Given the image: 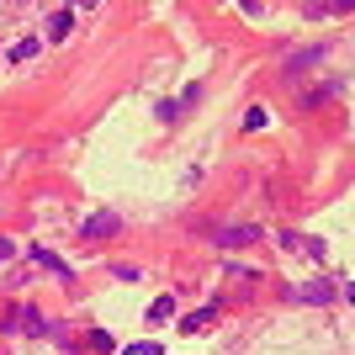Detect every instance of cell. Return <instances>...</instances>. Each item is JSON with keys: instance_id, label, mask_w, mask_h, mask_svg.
Masks as SVG:
<instances>
[{"instance_id": "cell-15", "label": "cell", "mask_w": 355, "mask_h": 355, "mask_svg": "<svg viewBox=\"0 0 355 355\" xmlns=\"http://www.w3.org/2000/svg\"><path fill=\"white\" fill-rule=\"evenodd\" d=\"M74 11H96V6H101V0H69Z\"/></svg>"}, {"instance_id": "cell-2", "label": "cell", "mask_w": 355, "mask_h": 355, "mask_svg": "<svg viewBox=\"0 0 355 355\" xmlns=\"http://www.w3.org/2000/svg\"><path fill=\"white\" fill-rule=\"evenodd\" d=\"M334 297H340V286L324 282V276H313V282H302V286L292 292V302H308V308H329Z\"/></svg>"}, {"instance_id": "cell-7", "label": "cell", "mask_w": 355, "mask_h": 355, "mask_svg": "<svg viewBox=\"0 0 355 355\" xmlns=\"http://www.w3.org/2000/svg\"><path fill=\"white\" fill-rule=\"evenodd\" d=\"M69 27H74V16H69V11H53V16L43 21V37H48V43H64V37H69Z\"/></svg>"}, {"instance_id": "cell-1", "label": "cell", "mask_w": 355, "mask_h": 355, "mask_svg": "<svg viewBox=\"0 0 355 355\" xmlns=\"http://www.w3.org/2000/svg\"><path fill=\"white\" fill-rule=\"evenodd\" d=\"M212 244H223V250H250V244H260L266 239V228L260 223H223V228H207Z\"/></svg>"}, {"instance_id": "cell-14", "label": "cell", "mask_w": 355, "mask_h": 355, "mask_svg": "<svg viewBox=\"0 0 355 355\" xmlns=\"http://www.w3.org/2000/svg\"><path fill=\"white\" fill-rule=\"evenodd\" d=\"M11 254H16V244H11V239H0V266H6Z\"/></svg>"}, {"instance_id": "cell-5", "label": "cell", "mask_w": 355, "mask_h": 355, "mask_svg": "<svg viewBox=\"0 0 355 355\" xmlns=\"http://www.w3.org/2000/svg\"><path fill=\"white\" fill-rule=\"evenodd\" d=\"M223 308H228V302L218 297V302H207L202 313H191V318H180V334H202L207 324H218V318H223Z\"/></svg>"}, {"instance_id": "cell-12", "label": "cell", "mask_w": 355, "mask_h": 355, "mask_svg": "<svg viewBox=\"0 0 355 355\" xmlns=\"http://www.w3.org/2000/svg\"><path fill=\"white\" fill-rule=\"evenodd\" d=\"M266 106H250V112H244V128H250V133H260V128H266Z\"/></svg>"}, {"instance_id": "cell-8", "label": "cell", "mask_w": 355, "mask_h": 355, "mask_svg": "<svg viewBox=\"0 0 355 355\" xmlns=\"http://www.w3.org/2000/svg\"><path fill=\"white\" fill-rule=\"evenodd\" d=\"M355 0H318V6H308V16H350Z\"/></svg>"}, {"instance_id": "cell-11", "label": "cell", "mask_w": 355, "mask_h": 355, "mask_svg": "<svg viewBox=\"0 0 355 355\" xmlns=\"http://www.w3.org/2000/svg\"><path fill=\"white\" fill-rule=\"evenodd\" d=\"M32 53H37V37H21V43H16L11 53H6V59H11V64H27Z\"/></svg>"}, {"instance_id": "cell-13", "label": "cell", "mask_w": 355, "mask_h": 355, "mask_svg": "<svg viewBox=\"0 0 355 355\" xmlns=\"http://www.w3.org/2000/svg\"><path fill=\"white\" fill-rule=\"evenodd\" d=\"M112 276H117V282H138L144 270H138V266H112Z\"/></svg>"}, {"instance_id": "cell-10", "label": "cell", "mask_w": 355, "mask_h": 355, "mask_svg": "<svg viewBox=\"0 0 355 355\" xmlns=\"http://www.w3.org/2000/svg\"><path fill=\"white\" fill-rule=\"evenodd\" d=\"M148 318H154V324H170V318H175V297H154V302H148Z\"/></svg>"}, {"instance_id": "cell-6", "label": "cell", "mask_w": 355, "mask_h": 355, "mask_svg": "<svg viewBox=\"0 0 355 355\" xmlns=\"http://www.w3.org/2000/svg\"><path fill=\"white\" fill-rule=\"evenodd\" d=\"M32 260H37V266H43V270H53L59 282H74V276H69V266H64V260H59V254H53V250H43V244H32Z\"/></svg>"}, {"instance_id": "cell-16", "label": "cell", "mask_w": 355, "mask_h": 355, "mask_svg": "<svg viewBox=\"0 0 355 355\" xmlns=\"http://www.w3.org/2000/svg\"><path fill=\"white\" fill-rule=\"evenodd\" d=\"M340 297H345V302H355V282H345V286H340Z\"/></svg>"}, {"instance_id": "cell-3", "label": "cell", "mask_w": 355, "mask_h": 355, "mask_svg": "<svg viewBox=\"0 0 355 355\" xmlns=\"http://www.w3.org/2000/svg\"><path fill=\"white\" fill-rule=\"evenodd\" d=\"M117 234H122L117 212H90V218L80 223V239H90V244H96V239H117Z\"/></svg>"}, {"instance_id": "cell-4", "label": "cell", "mask_w": 355, "mask_h": 355, "mask_svg": "<svg viewBox=\"0 0 355 355\" xmlns=\"http://www.w3.org/2000/svg\"><path fill=\"white\" fill-rule=\"evenodd\" d=\"M282 244H286V250H297V254H308V260H318V266H324V254H329L324 239H313V234H292V228H282Z\"/></svg>"}, {"instance_id": "cell-9", "label": "cell", "mask_w": 355, "mask_h": 355, "mask_svg": "<svg viewBox=\"0 0 355 355\" xmlns=\"http://www.w3.org/2000/svg\"><path fill=\"white\" fill-rule=\"evenodd\" d=\"M112 350H117V345H112L106 329H90V334H85V355H112Z\"/></svg>"}]
</instances>
